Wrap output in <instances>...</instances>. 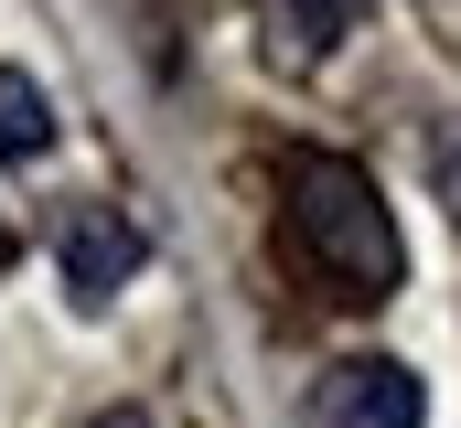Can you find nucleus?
Segmentation results:
<instances>
[{
  "mask_svg": "<svg viewBox=\"0 0 461 428\" xmlns=\"http://www.w3.org/2000/svg\"><path fill=\"white\" fill-rule=\"evenodd\" d=\"M43 150H54V97L22 65H0V172L11 161H43Z\"/></svg>",
  "mask_w": 461,
  "mask_h": 428,
  "instance_id": "obj_5",
  "label": "nucleus"
},
{
  "mask_svg": "<svg viewBox=\"0 0 461 428\" xmlns=\"http://www.w3.org/2000/svg\"><path fill=\"white\" fill-rule=\"evenodd\" d=\"M0 257H11V236H0Z\"/></svg>",
  "mask_w": 461,
  "mask_h": 428,
  "instance_id": "obj_8",
  "label": "nucleus"
},
{
  "mask_svg": "<svg viewBox=\"0 0 461 428\" xmlns=\"http://www.w3.org/2000/svg\"><path fill=\"white\" fill-rule=\"evenodd\" d=\"M279 236H290V257L322 279V300H344V311H375V300L408 279L397 214H386V193L354 172L344 150H290V161H279Z\"/></svg>",
  "mask_w": 461,
  "mask_h": 428,
  "instance_id": "obj_1",
  "label": "nucleus"
},
{
  "mask_svg": "<svg viewBox=\"0 0 461 428\" xmlns=\"http://www.w3.org/2000/svg\"><path fill=\"white\" fill-rule=\"evenodd\" d=\"M354 22H365V0H258V32H268V65H290V76H312L333 43H344Z\"/></svg>",
  "mask_w": 461,
  "mask_h": 428,
  "instance_id": "obj_4",
  "label": "nucleus"
},
{
  "mask_svg": "<svg viewBox=\"0 0 461 428\" xmlns=\"http://www.w3.org/2000/svg\"><path fill=\"white\" fill-rule=\"evenodd\" d=\"M312 428H429V386L397 353H344L312 386Z\"/></svg>",
  "mask_w": 461,
  "mask_h": 428,
  "instance_id": "obj_3",
  "label": "nucleus"
},
{
  "mask_svg": "<svg viewBox=\"0 0 461 428\" xmlns=\"http://www.w3.org/2000/svg\"><path fill=\"white\" fill-rule=\"evenodd\" d=\"M140 257H150V236H140L118 204H65L54 214V268H65L76 311H108L118 290L140 279Z\"/></svg>",
  "mask_w": 461,
  "mask_h": 428,
  "instance_id": "obj_2",
  "label": "nucleus"
},
{
  "mask_svg": "<svg viewBox=\"0 0 461 428\" xmlns=\"http://www.w3.org/2000/svg\"><path fill=\"white\" fill-rule=\"evenodd\" d=\"M429 183H440V204H451V225H461V118L429 139Z\"/></svg>",
  "mask_w": 461,
  "mask_h": 428,
  "instance_id": "obj_6",
  "label": "nucleus"
},
{
  "mask_svg": "<svg viewBox=\"0 0 461 428\" xmlns=\"http://www.w3.org/2000/svg\"><path fill=\"white\" fill-rule=\"evenodd\" d=\"M97 428H150V418H140V407H118V418H97Z\"/></svg>",
  "mask_w": 461,
  "mask_h": 428,
  "instance_id": "obj_7",
  "label": "nucleus"
}]
</instances>
